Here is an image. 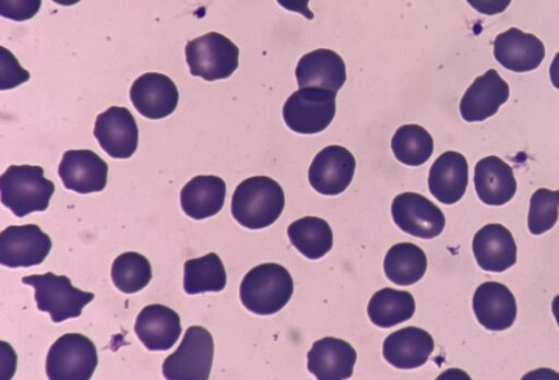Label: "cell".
I'll return each instance as SVG.
<instances>
[{
	"mask_svg": "<svg viewBox=\"0 0 559 380\" xmlns=\"http://www.w3.org/2000/svg\"><path fill=\"white\" fill-rule=\"evenodd\" d=\"M285 195L282 187L266 176L242 180L231 197V215L241 226L261 229L272 225L282 214Z\"/></svg>",
	"mask_w": 559,
	"mask_h": 380,
	"instance_id": "1",
	"label": "cell"
},
{
	"mask_svg": "<svg viewBox=\"0 0 559 380\" xmlns=\"http://www.w3.org/2000/svg\"><path fill=\"white\" fill-rule=\"evenodd\" d=\"M293 292V278L283 265L263 263L245 275L240 283L239 297L246 309L266 316L282 310Z\"/></svg>",
	"mask_w": 559,
	"mask_h": 380,
	"instance_id": "2",
	"label": "cell"
},
{
	"mask_svg": "<svg viewBox=\"0 0 559 380\" xmlns=\"http://www.w3.org/2000/svg\"><path fill=\"white\" fill-rule=\"evenodd\" d=\"M1 203L17 217L43 212L55 192V185L40 166L11 165L0 177Z\"/></svg>",
	"mask_w": 559,
	"mask_h": 380,
	"instance_id": "3",
	"label": "cell"
},
{
	"mask_svg": "<svg viewBox=\"0 0 559 380\" xmlns=\"http://www.w3.org/2000/svg\"><path fill=\"white\" fill-rule=\"evenodd\" d=\"M22 283L34 288L37 309L48 312L56 323L80 317L94 299L93 293L74 287L68 276L51 272L23 276Z\"/></svg>",
	"mask_w": 559,
	"mask_h": 380,
	"instance_id": "4",
	"label": "cell"
},
{
	"mask_svg": "<svg viewBox=\"0 0 559 380\" xmlns=\"http://www.w3.org/2000/svg\"><path fill=\"white\" fill-rule=\"evenodd\" d=\"M238 47L226 36L210 32L186 45L190 73L205 81L229 78L238 68Z\"/></svg>",
	"mask_w": 559,
	"mask_h": 380,
	"instance_id": "5",
	"label": "cell"
},
{
	"mask_svg": "<svg viewBox=\"0 0 559 380\" xmlns=\"http://www.w3.org/2000/svg\"><path fill=\"white\" fill-rule=\"evenodd\" d=\"M214 356V341L202 326H189L178 348L163 363L168 380H206Z\"/></svg>",
	"mask_w": 559,
	"mask_h": 380,
	"instance_id": "6",
	"label": "cell"
},
{
	"mask_svg": "<svg viewBox=\"0 0 559 380\" xmlns=\"http://www.w3.org/2000/svg\"><path fill=\"white\" fill-rule=\"evenodd\" d=\"M336 93L319 87H301L283 106V119L294 132L319 133L326 129L335 116Z\"/></svg>",
	"mask_w": 559,
	"mask_h": 380,
	"instance_id": "7",
	"label": "cell"
},
{
	"mask_svg": "<svg viewBox=\"0 0 559 380\" xmlns=\"http://www.w3.org/2000/svg\"><path fill=\"white\" fill-rule=\"evenodd\" d=\"M95 344L85 335L67 333L49 348L46 373L50 380H88L97 367Z\"/></svg>",
	"mask_w": 559,
	"mask_h": 380,
	"instance_id": "8",
	"label": "cell"
},
{
	"mask_svg": "<svg viewBox=\"0 0 559 380\" xmlns=\"http://www.w3.org/2000/svg\"><path fill=\"white\" fill-rule=\"evenodd\" d=\"M391 214L401 230L423 239L439 236L445 225L442 211L426 197L415 192L397 194L392 201Z\"/></svg>",
	"mask_w": 559,
	"mask_h": 380,
	"instance_id": "9",
	"label": "cell"
},
{
	"mask_svg": "<svg viewBox=\"0 0 559 380\" xmlns=\"http://www.w3.org/2000/svg\"><path fill=\"white\" fill-rule=\"evenodd\" d=\"M51 249V240L38 225H11L0 234V263L9 268L40 264Z\"/></svg>",
	"mask_w": 559,
	"mask_h": 380,
	"instance_id": "10",
	"label": "cell"
},
{
	"mask_svg": "<svg viewBox=\"0 0 559 380\" xmlns=\"http://www.w3.org/2000/svg\"><path fill=\"white\" fill-rule=\"evenodd\" d=\"M355 168V157L347 149L329 145L314 156L308 170V180L317 192L336 195L349 186Z\"/></svg>",
	"mask_w": 559,
	"mask_h": 380,
	"instance_id": "11",
	"label": "cell"
},
{
	"mask_svg": "<svg viewBox=\"0 0 559 380\" xmlns=\"http://www.w3.org/2000/svg\"><path fill=\"white\" fill-rule=\"evenodd\" d=\"M94 136L110 157L129 158L138 147L139 130L128 108L111 106L97 116Z\"/></svg>",
	"mask_w": 559,
	"mask_h": 380,
	"instance_id": "12",
	"label": "cell"
},
{
	"mask_svg": "<svg viewBox=\"0 0 559 380\" xmlns=\"http://www.w3.org/2000/svg\"><path fill=\"white\" fill-rule=\"evenodd\" d=\"M63 186L81 194L99 192L107 183L108 165L91 150H69L59 164Z\"/></svg>",
	"mask_w": 559,
	"mask_h": 380,
	"instance_id": "13",
	"label": "cell"
},
{
	"mask_svg": "<svg viewBox=\"0 0 559 380\" xmlns=\"http://www.w3.org/2000/svg\"><path fill=\"white\" fill-rule=\"evenodd\" d=\"M509 96V84L495 69H489L465 91L460 102V114L467 122L484 121L497 114Z\"/></svg>",
	"mask_w": 559,
	"mask_h": 380,
	"instance_id": "14",
	"label": "cell"
},
{
	"mask_svg": "<svg viewBox=\"0 0 559 380\" xmlns=\"http://www.w3.org/2000/svg\"><path fill=\"white\" fill-rule=\"evenodd\" d=\"M135 109L148 119H162L174 112L178 105L177 86L165 74L148 72L140 75L130 88Z\"/></svg>",
	"mask_w": 559,
	"mask_h": 380,
	"instance_id": "15",
	"label": "cell"
},
{
	"mask_svg": "<svg viewBox=\"0 0 559 380\" xmlns=\"http://www.w3.org/2000/svg\"><path fill=\"white\" fill-rule=\"evenodd\" d=\"M493 56L508 70L527 72L539 67L545 58V47L535 35L511 27L496 36Z\"/></svg>",
	"mask_w": 559,
	"mask_h": 380,
	"instance_id": "16",
	"label": "cell"
},
{
	"mask_svg": "<svg viewBox=\"0 0 559 380\" xmlns=\"http://www.w3.org/2000/svg\"><path fill=\"white\" fill-rule=\"evenodd\" d=\"M477 321L487 330L509 329L516 318V301L512 292L498 282L480 284L473 296Z\"/></svg>",
	"mask_w": 559,
	"mask_h": 380,
	"instance_id": "17",
	"label": "cell"
},
{
	"mask_svg": "<svg viewBox=\"0 0 559 380\" xmlns=\"http://www.w3.org/2000/svg\"><path fill=\"white\" fill-rule=\"evenodd\" d=\"M472 248L478 266L487 272H503L516 262L515 241L501 224H487L477 230Z\"/></svg>",
	"mask_w": 559,
	"mask_h": 380,
	"instance_id": "18",
	"label": "cell"
},
{
	"mask_svg": "<svg viewBox=\"0 0 559 380\" xmlns=\"http://www.w3.org/2000/svg\"><path fill=\"white\" fill-rule=\"evenodd\" d=\"M308 370L319 380H342L353 375L357 354L353 346L336 337L313 343L307 354Z\"/></svg>",
	"mask_w": 559,
	"mask_h": 380,
	"instance_id": "19",
	"label": "cell"
},
{
	"mask_svg": "<svg viewBox=\"0 0 559 380\" xmlns=\"http://www.w3.org/2000/svg\"><path fill=\"white\" fill-rule=\"evenodd\" d=\"M295 75L299 88L319 87L337 93L346 81V68L338 54L320 48L299 59Z\"/></svg>",
	"mask_w": 559,
	"mask_h": 380,
	"instance_id": "20",
	"label": "cell"
},
{
	"mask_svg": "<svg viewBox=\"0 0 559 380\" xmlns=\"http://www.w3.org/2000/svg\"><path fill=\"white\" fill-rule=\"evenodd\" d=\"M134 332L148 351H167L181 334L179 314L160 304L145 306L136 317Z\"/></svg>",
	"mask_w": 559,
	"mask_h": 380,
	"instance_id": "21",
	"label": "cell"
},
{
	"mask_svg": "<svg viewBox=\"0 0 559 380\" xmlns=\"http://www.w3.org/2000/svg\"><path fill=\"white\" fill-rule=\"evenodd\" d=\"M468 183V165L465 156L455 151L442 153L431 165L428 176L430 193L443 204L460 201Z\"/></svg>",
	"mask_w": 559,
	"mask_h": 380,
	"instance_id": "22",
	"label": "cell"
},
{
	"mask_svg": "<svg viewBox=\"0 0 559 380\" xmlns=\"http://www.w3.org/2000/svg\"><path fill=\"white\" fill-rule=\"evenodd\" d=\"M433 347V339L427 331L417 326H406L385 337L382 354L395 368L414 369L428 360Z\"/></svg>",
	"mask_w": 559,
	"mask_h": 380,
	"instance_id": "23",
	"label": "cell"
},
{
	"mask_svg": "<svg viewBox=\"0 0 559 380\" xmlns=\"http://www.w3.org/2000/svg\"><path fill=\"white\" fill-rule=\"evenodd\" d=\"M474 185L477 197L487 205L506 204L516 191V180L511 166L495 155L477 162Z\"/></svg>",
	"mask_w": 559,
	"mask_h": 380,
	"instance_id": "24",
	"label": "cell"
},
{
	"mask_svg": "<svg viewBox=\"0 0 559 380\" xmlns=\"http://www.w3.org/2000/svg\"><path fill=\"white\" fill-rule=\"evenodd\" d=\"M226 183L214 175H200L189 180L180 192V204L186 215L204 219L217 214L225 201Z\"/></svg>",
	"mask_w": 559,
	"mask_h": 380,
	"instance_id": "25",
	"label": "cell"
},
{
	"mask_svg": "<svg viewBox=\"0 0 559 380\" xmlns=\"http://www.w3.org/2000/svg\"><path fill=\"white\" fill-rule=\"evenodd\" d=\"M426 270L425 252L412 242H400L392 246L384 257L385 276L400 286L415 284L424 276Z\"/></svg>",
	"mask_w": 559,
	"mask_h": 380,
	"instance_id": "26",
	"label": "cell"
},
{
	"mask_svg": "<svg viewBox=\"0 0 559 380\" xmlns=\"http://www.w3.org/2000/svg\"><path fill=\"white\" fill-rule=\"evenodd\" d=\"M415 307L412 294L385 287L371 296L367 312L374 325L386 329L409 320Z\"/></svg>",
	"mask_w": 559,
	"mask_h": 380,
	"instance_id": "27",
	"label": "cell"
},
{
	"mask_svg": "<svg viewBox=\"0 0 559 380\" xmlns=\"http://www.w3.org/2000/svg\"><path fill=\"white\" fill-rule=\"evenodd\" d=\"M292 245L306 258L324 257L333 246V233L322 218L306 216L293 222L287 228Z\"/></svg>",
	"mask_w": 559,
	"mask_h": 380,
	"instance_id": "28",
	"label": "cell"
},
{
	"mask_svg": "<svg viewBox=\"0 0 559 380\" xmlns=\"http://www.w3.org/2000/svg\"><path fill=\"white\" fill-rule=\"evenodd\" d=\"M226 278L224 264L214 252L185 262L183 289L189 295L222 292Z\"/></svg>",
	"mask_w": 559,
	"mask_h": 380,
	"instance_id": "29",
	"label": "cell"
},
{
	"mask_svg": "<svg viewBox=\"0 0 559 380\" xmlns=\"http://www.w3.org/2000/svg\"><path fill=\"white\" fill-rule=\"evenodd\" d=\"M391 149L399 162L407 166H420L433 152L430 133L418 124H404L397 128L391 140Z\"/></svg>",
	"mask_w": 559,
	"mask_h": 380,
	"instance_id": "30",
	"label": "cell"
},
{
	"mask_svg": "<svg viewBox=\"0 0 559 380\" xmlns=\"http://www.w3.org/2000/svg\"><path fill=\"white\" fill-rule=\"evenodd\" d=\"M152 278L150 261L141 253L128 251L118 256L111 265V280L124 294L144 288Z\"/></svg>",
	"mask_w": 559,
	"mask_h": 380,
	"instance_id": "31",
	"label": "cell"
},
{
	"mask_svg": "<svg viewBox=\"0 0 559 380\" xmlns=\"http://www.w3.org/2000/svg\"><path fill=\"white\" fill-rule=\"evenodd\" d=\"M559 190L537 189L531 197L527 227L531 234L540 235L551 229L558 219Z\"/></svg>",
	"mask_w": 559,
	"mask_h": 380,
	"instance_id": "32",
	"label": "cell"
},
{
	"mask_svg": "<svg viewBox=\"0 0 559 380\" xmlns=\"http://www.w3.org/2000/svg\"><path fill=\"white\" fill-rule=\"evenodd\" d=\"M29 79V73L21 68L15 57L1 47V90L13 88Z\"/></svg>",
	"mask_w": 559,
	"mask_h": 380,
	"instance_id": "33",
	"label": "cell"
},
{
	"mask_svg": "<svg viewBox=\"0 0 559 380\" xmlns=\"http://www.w3.org/2000/svg\"><path fill=\"white\" fill-rule=\"evenodd\" d=\"M41 5V0H0V14L13 21L32 19Z\"/></svg>",
	"mask_w": 559,
	"mask_h": 380,
	"instance_id": "34",
	"label": "cell"
},
{
	"mask_svg": "<svg viewBox=\"0 0 559 380\" xmlns=\"http://www.w3.org/2000/svg\"><path fill=\"white\" fill-rule=\"evenodd\" d=\"M467 3L481 14L495 15L502 13L512 0H466Z\"/></svg>",
	"mask_w": 559,
	"mask_h": 380,
	"instance_id": "35",
	"label": "cell"
},
{
	"mask_svg": "<svg viewBox=\"0 0 559 380\" xmlns=\"http://www.w3.org/2000/svg\"><path fill=\"white\" fill-rule=\"evenodd\" d=\"M281 7L284 9L297 12L304 15L308 20H312L314 17L312 11L308 8L309 0H276Z\"/></svg>",
	"mask_w": 559,
	"mask_h": 380,
	"instance_id": "36",
	"label": "cell"
},
{
	"mask_svg": "<svg viewBox=\"0 0 559 380\" xmlns=\"http://www.w3.org/2000/svg\"><path fill=\"white\" fill-rule=\"evenodd\" d=\"M549 76L552 85L559 90V51L555 55L550 64Z\"/></svg>",
	"mask_w": 559,
	"mask_h": 380,
	"instance_id": "37",
	"label": "cell"
},
{
	"mask_svg": "<svg viewBox=\"0 0 559 380\" xmlns=\"http://www.w3.org/2000/svg\"><path fill=\"white\" fill-rule=\"evenodd\" d=\"M551 310H552V313H554V317L557 321V324L559 326V295H557L552 302H551Z\"/></svg>",
	"mask_w": 559,
	"mask_h": 380,
	"instance_id": "38",
	"label": "cell"
},
{
	"mask_svg": "<svg viewBox=\"0 0 559 380\" xmlns=\"http://www.w3.org/2000/svg\"><path fill=\"white\" fill-rule=\"evenodd\" d=\"M53 2L61 4V5H73L78 3L80 0H52Z\"/></svg>",
	"mask_w": 559,
	"mask_h": 380,
	"instance_id": "39",
	"label": "cell"
}]
</instances>
